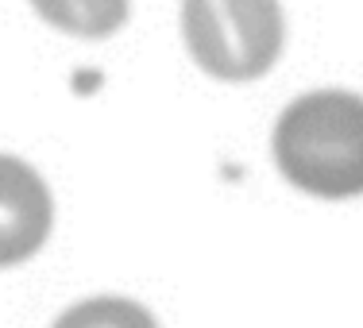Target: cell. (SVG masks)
Here are the masks:
<instances>
[{
  "label": "cell",
  "mask_w": 363,
  "mask_h": 328,
  "mask_svg": "<svg viewBox=\"0 0 363 328\" xmlns=\"http://www.w3.org/2000/svg\"><path fill=\"white\" fill-rule=\"evenodd\" d=\"M182 39L217 81H255L279 62L286 23L279 0H182Z\"/></svg>",
  "instance_id": "2"
},
{
  "label": "cell",
  "mask_w": 363,
  "mask_h": 328,
  "mask_svg": "<svg viewBox=\"0 0 363 328\" xmlns=\"http://www.w3.org/2000/svg\"><path fill=\"white\" fill-rule=\"evenodd\" d=\"M50 328H159V324L132 298H89L70 305Z\"/></svg>",
  "instance_id": "5"
},
{
  "label": "cell",
  "mask_w": 363,
  "mask_h": 328,
  "mask_svg": "<svg viewBox=\"0 0 363 328\" xmlns=\"http://www.w3.org/2000/svg\"><path fill=\"white\" fill-rule=\"evenodd\" d=\"M274 166L309 197L344 201L363 193V97L317 89L279 116L271 140Z\"/></svg>",
  "instance_id": "1"
},
{
  "label": "cell",
  "mask_w": 363,
  "mask_h": 328,
  "mask_svg": "<svg viewBox=\"0 0 363 328\" xmlns=\"http://www.w3.org/2000/svg\"><path fill=\"white\" fill-rule=\"evenodd\" d=\"M55 201L28 162L0 154V271L20 266L47 244Z\"/></svg>",
  "instance_id": "3"
},
{
  "label": "cell",
  "mask_w": 363,
  "mask_h": 328,
  "mask_svg": "<svg viewBox=\"0 0 363 328\" xmlns=\"http://www.w3.org/2000/svg\"><path fill=\"white\" fill-rule=\"evenodd\" d=\"M31 8L74 39H108L128 23V0H31Z\"/></svg>",
  "instance_id": "4"
}]
</instances>
